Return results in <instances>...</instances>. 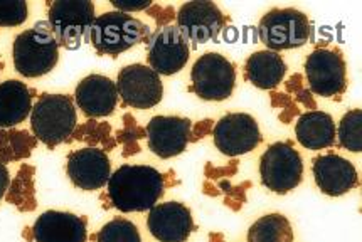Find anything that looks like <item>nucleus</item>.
I'll return each instance as SVG.
<instances>
[{
    "mask_svg": "<svg viewBox=\"0 0 362 242\" xmlns=\"http://www.w3.org/2000/svg\"><path fill=\"white\" fill-rule=\"evenodd\" d=\"M248 242H293V231L285 215L268 214L250 227Z\"/></svg>",
    "mask_w": 362,
    "mask_h": 242,
    "instance_id": "23",
    "label": "nucleus"
},
{
    "mask_svg": "<svg viewBox=\"0 0 362 242\" xmlns=\"http://www.w3.org/2000/svg\"><path fill=\"white\" fill-rule=\"evenodd\" d=\"M112 6L118 8V12H135V11H148L152 2L144 0V2H128V0H112Z\"/></svg>",
    "mask_w": 362,
    "mask_h": 242,
    "instance_id": "33",
    "label": "nucleus"
},
{
    "mask_svg": "<svg viewBox=\"0 0 362 242\" xmlns=\"http://www.w3.org/2000/svg\"><path fill=\"white\" fill-rule=\"evenodd\" d=\"M74 101L88 118L110 116L118 103L117 83L103 74H90L79 81Z\"/></svg>",
    "mask_w": 362,
    "mask_h": 242,
    "instance_id": "17",
    "label": "nucleus"
},
{
    "mask_svg": "<svg viewBox=\"0 0 362 242\" xmlns=\"http://www.w3.org/2000/svg\"><path fill=\"white\" fill-rule=\"evenodd\" d=\"M259 175L268 190L285 195L302 183V155L290 142L273 143L259 160Z\"/></svg>",
    "mask_w": 362,
    "mask_h": 242,
    "instance_id": "7",
    "label": "nucleus"
},
{
    "mask_svg": "<svg viewBox=\"0 0 362 242\" xmlns=\"http://www.w3.org/2000/svg\"><path fill=\"white\" fill-rule=\"evenodd\" d=\"M361 121H362V113L359 108L351 109L342 116L341 125H339V143L342 148L349 150V152L359 153L362 148L361 142Z\"/></svg>",
    "mask_w": 362,
    "mask_h": 242,
    "instance_id": "26",
    "label": "nucleus"
},
{
    "mask_svg": "<svg viewBox=\"0 0 362 242\" xmlns=\"http://www.w3.org/2000/svg\"><path fill=\"white\" fill-rule=\"evenodd\" d=\"M110 125H98L96 121H88L81 128L74 130V140H85L90 143V147H96L101 143L107 150H113L115 142H110Z\"/></svg>",
    "mask_w": 362,
    "mask_h": 242,
    "instance_id": "29",
    "label": "nucleus"
},
{
    "mask_svg": "<svg viewBox=\"0 0 362 242\" xmlns=\"http://www.w3.org/2000/svg\"><path fill=\"white\" fill-rule=\"evenodd\" d=\"M16 71L24 78H41L51 73L59 61V44L49 22H37L34 28L21 32L12 46Z\"/></svg>",
    "mask_w": 362,
    "mask_h": 242,
    "instance_id": "2",
    "label": "nucleus"
},
{
    "mask_svg": "<svg viewBox=\"0 0 362 242\" xmlns=\"http://www.w3.org/2000/svg\"><path fill=\"white\" fill-rule=\"evenodd\" d=\"M165 177L148 165H122L108 180V199L123 214L147 212L165 193Z\"/></svg>",
    "mask_w": 362,
    "mask_h": 242,
    "instance_id": "1",
    "label": "nucleus"
},
{
    "mask_svg": "<svg viewBox=\"0 0 362 242\" xmlns=\"http://www.w3.org/2000/svg\"><path fill=\"white\" fill-rule=\"evenodd\" d=\"M96 242H142V237L134 222L117 217L100 229Z\"/></svg>",
    "mask_w": 362,
    "mask_h": 242,
    "instance_id": "27",
    "label": "nucleus"
},
{
    "mask_svg": "<svg viewBox=\"0 0 362 242\" xmlns=\"http://www.w3.org/2000/svg\"><path fill=\"white\" fill-rule=\"evenodd\" d=\"M259 41L268 51H288L305 46L312 29L308 17L297 8H273L258 25Z\"/></svg>",
    "mask_w": 362,
    "mask_h": 242,
    "instance_id": "6",
    "label": "nucleus"
},
{
    "mask_svg": "<svg viewBox=\"0 0 362 242\" xmlns=\"http://www.w3.org/2000/svg\"><path fill=\"white\" fill-rule=\"evenodd\" d=\"M147 227L158 242H185L194 232V219L184 204L165 202L148 210Z\"/></svg>",
    "mask_w": 362,
    "mask_h": 242,
    "instance_id": "16",
    "label": "nucleus"
},
{
    "mask_svg": "<svg viewBox=\"0 0 362 242\" xmlns=\"http://www.w3.org/2000/svg\"><path fill=\"white\" fill-rule=\"evenodd\" d=\"M312 170L317 187L329 197H341L357 186L356 167L334 153L313 158Z\"/></svg>",
    "mask_w": 362,
    "mask_h": 242,
    "instance_id": "18",
    "label": "nucleus"
},
{
    "mask_svg": "<svg viewBox=\"0 0 362 242\" xmlns=\"http://www.w3.org/2000/svg\"><path fill=\"white\" fill-rule=\"evenodd\" d=\"M33 239L36 242H86V219L71 212L47 210L34 222Z\"/></svg>",
    "mask_w": 362,
    "mask_h": 242,
    "instance_id": "19",
    "label": "nucleus"
},
{
    "mask_svg": "<svg viewBox=\"0 0 362 242\" xmlns=\"http://www.w3.org/2000/svg\"><path fill=\"white\" fill-rule=\"evenodd\" d=\"M118 98L127 107L150 109L163 98V85L158 74L145 64H128L117 78Z\"/></svg>",
    "mask_w": 362,
    "mask_h": 242,
    "instance_id": "10",
    "label": "nucleus"
},
{
    "mask_svg": "<svg viewBox=\"0 0 362 242\" xmlns=\"http://www.w3.org/2000/svg\"><path fill=\"white\" fill-rule=\"evenodd\" d=\"M49 25L59 47L76 51L90 37L95 6L90 0H54L49 4Z\"/></svg>",
    "mask_w": 362,
    "mask_h": 242,
    "instance_id": "5",
    "label": "nucleus"
},
{
    "mask_svg": "<svg viewBox=\"0 0 362 242\" xmlns=\"http://www.w3.org/2000/svg\"><path fill=\"white\" fill-rule=\"evenodd\" d=\"M224 14L214 2L209 0H192L184 4L177 12V29L185 41L206 44L219 37L224 28Z\"/></svg>",
    "mask_w": 362,
    "mask_h": 242,
    "instance_id": "13",
    "label": "nucleus"
},
{
    "mask_svg": "<svg viewBox=\"0 0 362 242\" xmlns=\"http://www.w3.org/2000/svg\"><path fill=\"white\" fill-rule=\"evenodd\" d=\"M76 125V107L66 95H41L30 111L34 136L49 148L71 140Z\"/></svg>",
    "mask_w": 362,
    "mask_h": 242,
    "instance_id": "3",
    "label": "nucleus"
},
{
    "mask_svg": "<svg viewBox=\"0 0 362 242\" xmlns=\"http://www.w3.org/2000/svg\"><path fill=\"white\" fill-rule=\"evenodd\" d=\"M286 63L278 52L258 51L253 52L245 64V76L251 85L259 90H275L285 79Z\"/></svg>",
    "mask_w": 362,
    "mask_h": 242,
    "instance_id": "22",
    "label": "nucleus"
},
{
    "mask_svg": "<svg viewBox=\"0 0 362 242\" xmlns=\"http://www.w3.org/2000/svg\"><path fill=\"white\" fill-rule=\"evenodd\" d=\"M272 104L273 108H284V113L280 114V120L284 123H290L298 114L297 103L288 95L272 93Z\"/></svg>",
    "mask_w": 362,
    "mask_h": 242,
    "instance_id": "32",
    "label": "nucleus"
},
{
    "mask_svg": "<svg viewBox=\"0 0 362 242\" xmlns=\"http://www.w3.org/2000/svg\"><path fill=\"white\" fill-rule=\"evenodd\" d=\"M191 56V47L175 25H165L147 39V59L158 76L182 71Z\"/></svg>",
    "mask_w": 362,
    "mask_h": 242,
    "instance_id": "11",
    "label": "nucleus"
},
{
    "mask_svg": "<svg viewBox=\"0 0 362 242\" xmlns=\"http://www.w3.org/2000/svg\"><path fill=\"white\" fill-rule=\"evenodd\" d=\"M148 37L150 30L142 20L118 11L96 17L90 30L91 46L100 56L117 57Z\"/></svg>",
    "mask_w": 362,
    "mask_h": 242,
    "instance_id": "4",
    "label": "nucleus"
},
{
    "mask_svg": "<svg viewBox=\"0 0 362 242\" xmlns=\"http://www.w3.org/2000/svg\"><path fill=\"white\" fill-rule=\"evenodd\" d=\"M298 143L308 150H324L332 147L335 143V128L334 118L324 111H307L300 114L297 126H295Z\"/></svg>",
    "mask_w": 362,
    "mask_h": 242,
    "instance_id": "21",
    "label": "nucleus"
},
{
    "mask_svg": "<svg viewBox=\"0 0 362 242\" xmlns=\"http://www.w3.org/2000/svg\"><path fill=\"white\" fill-rule=\"evenodd\" d=\"M66 170L74 187L86 192L103 188L112 177L110 158L107 152L98 147H88L69 153Z\"/></svg>",
    "mask_w": 362,
    "mask_h": 242,
    "instance_id": "15",
    "label": "nucleus"
},
{
    "mask_svg": "<svg viewBox=\"0 0 362 242\" xmlns=\"http://www.w3.org/2000/svg\"><path fill=\"white\" fill-rule=\"evenodd\" d=\"M307 86L312 95L339 98L347 87V68L339 49H315L305 61Z\"/></svg>",
    "mask_w": 362,
    "mask_h": 242,
    "instance_id": "9",
    "label": "nucleus"
},
{
    "mask_svg": "<svg viewBox=\"0 0 362 242\" xmlns=\"http://www.w3.org/2000/svg\"><path fill=\"white\" fill-rule=\"evenodd\" d=\"M192 86L189 90L206 101H224L236 86V71L233 63L218 52H206L192 66Z\"/></svg>",
    "mask_w": 362,
    "mask_h": 242,
    "instance_id": "8",
    "label": "nucleus"
},
{
    "mask_svg": "<svg viewBox=\"0 0 362 242\" xmlns=\"http://www.w3.org/2000/svg\"><path fill=\"white\" fill-rule=\"evenodd\" d=\"M216 148L223 155L240 157L262 143V131L258 121L248 113L224 114L213 128Z\"/></svg>",
    "mask_w": 362,
    "mask_h": 242,
    "instance_id": "12",
    "label": "nucleus"
},
{
    "mask_svg": "<svg viewBox=\"0 0 362 242\" xmlns=\"http://www.w3.org/2000/svg\"><path fill=\"white\" fill-rule=\"evenodd\" d=\"M286 91L293 95L298 103H303L307 108H310V111H313V108H317V103L315 99H313L310 90L303 86L302 74H293V76L286 81Z\"/></svg>",
    "mask_w": 362,
    "mask_h": 242,
    "instance_id": "31",
    "label": "nucleus"
},
{
    "mask_svg": "<svg viewBox=\"0 0 362 242\" xmlns=\"http://www.w3.org/2000/svg\"><path fill=\"white\" fill-rule=\"evenodd\" d=\"M7 199L11 204H16L24 212L36 209V197H34V167L22 165L11 188Z\"/></svg>",
    "mask_w": 362,
    "mask_h": 242,
    "instance_id": "25",
    "label": "nucleus"
},
{
    "mask_svg": "<svg viewBox=\"0 0 362 242\" xmlns=\"http://www.w3.org/2000/svg\"><path fill=\"white\" fill-rule=\"evenodd\" d=\"M33 90L16 79L0 83V130L14 128L33 111Z\"/></svg>",
    "mask_w": 362,
    "mask_h": 242,
    "instance_id": "20",
    "label": "nucleus"
},
{
    "mask_svg": "<svg viewBox=\"0 0 362 242\" xmlns=\"http://www.w3.org/2000/svg\"><path fill=\"white\" fill-rule=\"evenodd\" d=\"M125 128L118 131V142L125 145V150H123V155L130 157L134 153L140 152V145L139 140L144 138L145 131L136 125L132 114H125Z\"/></svg>",
    "mask_w": 362,
    "mask_h": 242,
    "instance_id": "30",
    "label": "nucleus"
},
{
    "mask_svg": "<svg viewBox=\"0 0 362 242\" xmlns=\"http://www.w3.org/2000/svg\"><path fill=\"white\" fill-rule=\"evenodd\" d=\"M29 17V6L24 0H0V28H17Z\"/></svg>",
    "mask_w": 362,
    "mask_h": 242,
    "instance_id": "28",
    "label": "nucleus"
},
{
    "mask_svg": "<svg viewBox=\"0 0 362 242\" xmlns=\"http://www.w3.org/2000/svg\"><path fill=\"white\" fill-rule=\"evenodd\" d=\"M192 121L180 116H153L145 128L150 152L158 158H174L185 152L191 140Z\"/></svg>",
    "mask_w": 362,
    "mask_h": 242,
    "instance_id": "14",
    "label": "nucleus"
},
{
    "mask_svg": "<svg viewBox=\"0 0 362 242\" xmlns=\"http://www.w3.org/2000/svg\"><path fill=\"white\" fill-rule=\"evenodd\" d=\"M8 186H11V175H8L7 167L0 162V200L6 197Z\"/></svg>",
    "mask_w": 362,
    "mask_h": 242,
    "instance_id": "36",
    "label": "nucleus"
},
{
    "mask_svg": "<svg viewBox=\"0 0 362 242\" xmlns=\"http://www.w3.org/2000/svg\"><path fill=\"white\" fill-rule=\"evenodd\" d=\"M214 128V123L213 120H204V121H199L196 126H192L191 130V140H189V143H194L197 142V140L204 138V136L209 133L211 130Z\"/></svg>",
    "mask_w": 362,
    "mask_h": 242,
    "instance_id": "34",
    "label": "nucleus"
},
{
    "mask_svg": "<svg viewBox=\"0 0 362 242\" xmlns=\"http://www.w3.org/2000/svg\"><path fill=\"white\" fill-rule=\"evenodd\" d=\"M236 170H238V162H233L231 167L226 165V167H223V169H214V170L211 169L209 164H207V167H206V174H207V177H209V179L231 177V175L236 174Z\"/></svg>",
    "mask_w": 362,
    "mask_h": 242,
    "instance_id": "35",
    "label": "nucleus"
},
{
    "mask_svg": "<svg viewBox=\"0 0 362 242\" xmlns=\"http://www.w3.org/2000/svg\"><path fill=\"white\" fill-rule=\"evenodd\" d=\"M37 138L24 130H0V162L24 160L36 148Z\"/></svg>",
    "mask_w": 362,
    "mask_h": 242,
    "instance_id": "24",
    "label": "nucleus"
}]
</instances>
